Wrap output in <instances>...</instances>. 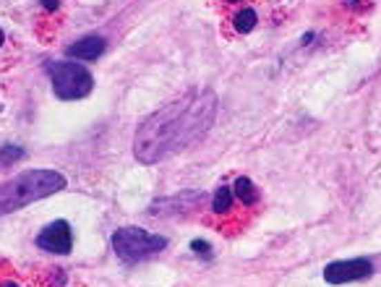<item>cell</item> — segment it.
<instances>
[{"label":"cell","instance_id":"6da1fadb","mask_svg":"<svg viewBox=\"0 0 381 287\" xmlns=\"http://www.w3.org/2000/svg\"><path fill=\"white\" fill-rule=\"evenodd\" d=\"M217 115V97L209 89H196L167 102L165 108L144 118L133 136V155L141 165H157L199 144L212 128Z\"/></svg>","mask_w":381,"mask_h":287},{"label":"cell","instance_id":"7a4b0ae2","mask_svg":"<svg viewBox=\"0 0 381 287\" xmlns=\"http://www.w3.org/2000/svg\"><path fill=\"white\" fill-rule=\"evenodd\" d=\"M68 183L58 170H26L16 178L0 183V217L11 215L21 206L48 199L52 193L63 191Z\"/></svg>","mask_w":381,"mask_h":287},{"label":"cell","instance_id":"3957f363","mask_svg":"<svg viewBox=\"0 0 381 287\" xmlns=\"http://www.w3.org/2000/svg\"><path fill=\"white\" fill-rule=\"evenodd\" d=\"M45 71L50 73L55 97L66 99V102L84 99L95 86L92 73L86 71L81 63H73V60H50V63H45Z\"/></svg>","mask_w":381,"mask_h":287},{"label":"cell","instance_id":"277c9868","mask_svg":"<svg viewBox=\"0 0 381 287\" xmlns=\"http://www.w3.org/2000/svg\"><path fill=\"white\" fill-rule=\"evenodd\" d=\"M113 251L118 253V259L128 264L144 261L155 253L165 251L167 238L155 235V232H146L144 228H120L113 232Z\"/></svg>","mask_w":381,"mask_h":287},{"label":"cell","instance_id":"5b68a950","mask_svg":"<svg viewBox=\"0 0 381 287\" xmlns=\"http://www.w3.org/2000/svg\"><path fill=\"white\" fill-rule=\"evenodd\" d=\"M37 248H42V251L48 253H71L73 248V232H71V225L66 222V219H55V222H50L48 228L39 230V235H37Z\"/></svg>","mask_w":381,"mask_h":287},{"label":"cell","instance_id":"8992f818","mask_svg":"<svg viewBox=\"0 0 381 287\" xmlns=\"http://www.w3.org/2000/svg\"><path fill=\"white\" fill-rule=\"evenodd\" d=\"M373 275V266L369 259H345V261H334L324 269V279L329 285H347V282H358Z\"/></svg>","mask_w":381,"mask_h":287},{"label":"cell","instance_id":"52a82bcc","mask_svg":"<svg viewBox=\"0 0 381 287\" xmlns=\"http://www.w3.org/2000/svg\"><path fill=\"white\" fill-rule=\"evenodd\" d=\"M108 48V42H105V37L99 34H89V37H81L79 42H73L71 48L66 50L68 52V58H79V60H97L102 52Z\"/></svg>","mask_w":381,"mask_h":287},{"label":"cell","instance_id":"ba28073f","mask_svg":"<svg viewBox=\"0 0 381 287\" xmlns=\"http://www.w3.org/2000/svg\"><path fill=\"white\" fill-rule=\"evenodd\" d=\"M233 193H235V199H238L240 204H246V206H253V204H256V186H253V180L246 178V175H240V178L235 180Z\"/></svg>","mask_w":381,"mask_h":287},{"label":"cell","instance_id":"9c48e42d","mask_svg":"<svg viewBox=\"0 0 381 287\" xmlns=\"http://www.w3.org/2000/svg\"><path fill=\"white\" fill-rule=\"evenodd\" d=\"M233 201H235V193L230 186H219L215 191V199H212V209H215L217 215H227V212H233Z\"/></svg>","mask_w":381,"mask_h":287},{"label":"cell","instance_id":"30bf717a","mask_svg":"<svg viewBox=\"0 0 381 287\" xmlns=\"http://www.w3.org/2000/svg\"><path fill=\"white\" fill-rule=\"evenodd\" d=\"M256 21H259V16H256L253 8H243V11H238L235 16H233V26H235L238 34H248V32H253Z\"/></svg>","mask_w":381,"mask_h":287},{"label":"cell","instance_id":"8fae6325","mask_svg":"<svg viewBox=\"0 0 381 287\" xmlns=\"http://www.w3.org/2000/svg\"><path fill=\"white\" fill-rule=\"evenodd\" d=\"M19 159H24L21 146H16V144H3L0 146V168H8L13 162H19Z\"/></svg>","mask_w":381,"mask_h":287},{"label":"cell","instance_id":"7c38bea8","mask_svg":"<svg viewBox=\"0 0 381 287\" xmlns=\"http://www.w3.org/2000/svg\"><path fill=\"white\" fill-rule=\"evenodd\" d=\"M190 251L204 256V259H209V256H212V248H209V243H206V240H190Z\"/></svg>","mask_w":381,"mask_h":287},{"label":"cell","instance_id":"4fadbf2b","mask_svg":"<svg viewBox=\"0 0 381 287\" xmlns=\"http://www.w3.org/2000/svg\"><path fill=\"white\" fill-rule=\"evenodd\" d=\"M39 3H42V8L50 13H55L60 8V0H39Z\"/></svg>","mask_w":381,"mask_h":287},{"label":"cell","instance_id":"5bb4252c","mask_svg":"<svg viewBox=\"0 0 381 287\" xmlns=\"http://www.w3.org/2000/svg\"><path fill=\"white\" fill-rule=\"evenodd\" d=\"M0 287H19V285H16V282H3Z\"/></svg>","mask_w":381,"mask_h":287},{"label":"cell","instance_id":"9a60e30c","mask_svg":"<svg viewBox=\"0 0 381 287\" xmlns=\"http://www.w3.org/2000/svg\"><path fill=\"white\" fill-rule=\"evenodd\" d=\"M3 42H6V34H3V29H0V48H3Z\"/></svg>","mask_w":381,"mask_h":287},{"label":"cell","instance_id":"2e32d148","mask_svg":"<svg viewBox=\"0 0 381 287\" xmlns=\"http://www.w3.org/2000/svg\"><path fill=\"white\" fill-rule=\"evenodd\" d=\"M225 3H240V0H225Z\"/></svg>","mask_w":381,"mask_h":287},{"label":"cell","instance_id":"e0dca14e","mask_svg":"<svg viewBox=\"0 0 381 287\" xmlns=\"http://www.w3.org/2000/svg\"><path fill=\"white\" fill-rule=\"evenodd\" d=\"M0 112H3V102H0Z\"/></svg>","mask_w":381,"mask_h":287}]
</instances>
